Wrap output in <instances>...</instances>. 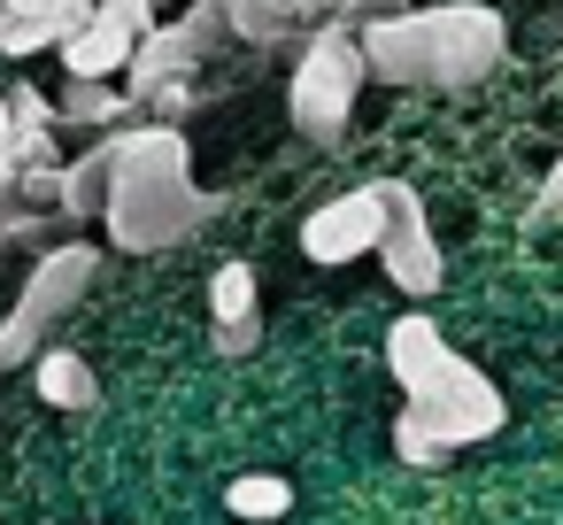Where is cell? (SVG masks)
Returning a JSON list of instances; mask_svg holds the SVG:
<instances>
[{
  "instance_id": "17",
  "label": "cell",
  "mask_w": 563,
  "mask_h": 525,
  "mask_svg": "<svg viewBox=\"0 0 563 525\" xmlns=\"http://www.w3.org/2000/svg\"><path fill=\"white\" fill-rule=\"evenodd\" d=\"M93 17H109L117 32H132V40H147L155 32V0H101Z\"/></svg>"
},
{
  "instance_id": "2",
  "label": "cell",
  "mask_w": 563,
  "mask_h": 525,
  "mask_svg": "<svg viewBox=\"0 0 563 525\" xmlns=\"http://www.w3.org/2000/svg\"><path fill=\"white\" fill-rule=\"evenodd\" d=\"M109 155H117V186H109L101 225H109V240H117L124 255H155V248L201 232V217L217 209V201L194 194V178H186V132H178V124L124 132V140H109Z\"/></svg>"
},
{
  "instance_id": "14",
  "label": "cell",
  "mask_w": 563,
  "mask_h": 525,
  "mask_svg": "<svg viewBox=\"0 0 563 525\" xmlns=\"http://www.w3.org/2000/svg\"><path fill=\"white\" fill-rule=\"evenodd\" d=\"M109 186H117V155H109V147L78 155V163L63 171V217H101V209H109Z\"/></svg>"
},
{
  "instance_id": "11",
  "label": "cell",
  "mask_w": 563,
  "mask_h": 525,
  "mask_svg": "<svg viewBox=\"0 0 563 525\" xmlns=\"http://www.w3.org/2000/svg\"><path fill=\"white\" fill-rule=\"evenodd\" d=\"M132 32H117L109 17H86L70 40H63V63H70V78H117V70H132Z\"/></svg>"
},
{
  "instance_id": "7",
  "label": "cell",
  "mask_w": 563,
  "mask_h": 525,
  "mask_svg": "<svg viewBox=\"0 0 563 525\" xmlns=\"http://www.w3.org/2000/svg\"><path fill=\"white\" fill-rule=\"evenodd\" d=\"M386 240H378V263H386V278L409 294V302H424L432 286H440V240H432V217H424V201H417V186H401V178H386Z\"/></svg>"
},
{
  "instance_id": "21",
  "label": "cell",
  "mask_w": 563,
  "mask_h": 525,
  "mask_svg": "<svg viewBox=\"0 0 563 525\" xmlns=\"http://www.w3.org/2000/svg\"><path fill=\"white\" fill-rule=\"evenodd\" d=\"M548 201H555V209H563V163H555V171H548Z\"/></svg>"
},
{
  "instance_id": "6",
  "label": "cell",
  "mask_w": 563,
  "mask_h": 525,
  "mask_svg": "<svg viewBox=\"0 0 563 525\" xmlns=\"http://www.w3.org/2000/svg\"><path fill=\"white\" fill-rule=\"evenodd\" d=\"M386 217H394V209H386V186H355V194L309 209V225H301V255H309V263H355V255H378Z\"/></svg>"
},
{
  "instance_id": "1",
  "label": "cell",
  "mask_w": 563,
  "mask_h": 525,
  "mask_svg": "<svg viewBox=\"0 0 563 525\" xmlns=\"http://www.w3.org/2000/svg\"><path fill=\"white\" fill-rule=\"evenodd\" d=\"M386 371L401 379L394 456L417 463V471L448 463V456L471 448V440H494L501 417H509L501 386H494L471 356H455L432 317H394V332H386Z\"/></svg>"
},
{
  "instance_id": "4",
  "label": "cell",
  "mask_w": 563,
  "mask_h": 525,
  "mask_svg": "<svg viewBox=\"0 0 563 525\" xmlns=\"http://www.w3.org/2000/svg\"><path fill=\"white\" fill-rule=\"evenodd\" d=\"M363 70H371V55H363V32L355 24H324L301 47V63H294V124L317 147H332L347 132V109L363 94Z\"/></svg>"
},
{
  "instance_id": "9",
  "label": "cell",
  "mask_w": 563,
  "mask_h": 525,
  "mask_svg": "<svg viewBox=\"0 0 563 525\" xmlns=\"http://www.w3.org/2000/svg\"><path fill=\"white\" fill-rule=\"evenodd\" d=\"M209 317H217V348L224 356H247L263 340V317H255V271L247 263H224L209 278Z\"/></svg>"
},
{
  "instance_id": "18",
  "label": "cell",
  "mask_w": 563,
  "mask_h": 525,
  "mask_svg": "<svg viewBox=\"0 0 563 525\" xmlns=\"http://www.w3.org/2000/svg\"><path fill=\"white\" fill-rule=\"evenodd\" d=\"M409 0H340V17H401Z\"/></svg>"
},
{
  "instance_id": "22",
  "label": "cell",
  "mask_w": 563,
  "mask_h": 525,
  "mask_svg": "<svg viewBox=\"0 0 563 525\" xmlns=\"http://www.w3.org/2000/svg\"><path fill=\"white\" fill-rule=\"evenodd\" d=\"M0 47H9V9H0Z\"/></svg>"
},
{
  "instance_id": "19",
  "label": "cell",
  "mask_w": 563,
  "mask_h": 525,
  "mask_svg": "<svg viewBox=\"0 0 563 525\" xmlns=\"http://www.w3.org/2000/svg\"><path fill=\"white\" fill-rule=\"evenodd\" d=\"M147 109H163V117H186V109H194V94H186V86H178V78H170V86H163V94H155V101H147Z\"/></svg>"
},
{
  "instance_id": "5",
  "label": "cell",
  "mask_w": 563,
  "mask_h": 525,
  "mask_svg": "<svg viewBox=\"0 0 563 525\" xmlns=\"http://www.w3.org/2000/svg\"><path fill=\"white\" fill-rule=\"evenodd\" d=\"M432 32H440V63H432L440 94H463V86H478L501 63V17L486 9V0H440Z\"/></svg>"
},
{
  "instance_id": "8",
  "label": "cell",
  "mask_w": 563,
  "mask_h": 525,
  "mask_svg": "<svg viewBox=\"0 0 563 525\" xmlns=\"http://www.w3.org/2000/svg\"><path fill=\"white\" fill-rule=\"evenodd\" d=\"M363 55H371V78H386V86H432V63H440L432 9L371 17V24H363Z\"/></svg>"
},
{
  "instance_id": "12",
  "label": "cell",
  "mask_w": 563,
  "mask_h": 525,
  "mask_svg": "<svg viewBox=\"0 0 563 525\" xmlns=\"http://www.w3.org/2000/svg\"><path fill=\"white\" fill-rule=\"evenodd\" d=\"M32 371H40V402H47V409H93V402H101V379H93V363H86L78 348H55V340H47Z\"/></svg>"
},
{
  "instance_id": "13",
  "label": "cell",
  "mask_w": 563,
  "mask_h": 525,
  "mask_svg": "<svg viewBox=\"0 0 563 525\" xmlns=\"http://www.w3.org/2000/svg\"><path fill=\"white\" fill-rule=\"evenodd\" d=\"M224 510H232L240 525H271V517L294 510V479H278V471H240V479L224 486Z\"/></svg>"
},
{
  "instance_id": "10",
  "label": "cell",
  "mask_w": 563,
  "mask_h": 525,
  "mask_svg": "<svg viewBox=\"0 0 563 525\" xmlns=\"http://www.w3.org/2000/svg\"><path fill=\"white\" fill-rule=\"evenodd\" d=\"M194 55H201V32H194V24H178V32H147V40L132 47V78H124V94H132V101H155Z\"/></svg>"
},
{
  "instance_id": "20",
  "label": "cell",
  "mask_w": 563,
  "mask_h": 525,
  "mask_svg": "<svg viewBox=\"0 0 563 525\" xmlns=\"http://www.w3.org/2000/svg\"><path fill=\"white\" fill-rule=\"evenodd\" d=\"M294 17H324V9H340V0H286Z\"/></svg>"
},
{
  "instance_id": "15",
  "label": "cell",
  "mask_w": 563,
  "mask_h": 525,
  "mask_svg": "<svg viewBox=\"0 0 563 525\" xmlns=\"http://www.w3.org/2000/svg\"><path fill=\"white\" fill-rule=\"evenodd\" d=\"M224 24H232L240 40H255V47H286L301 17L286 9V0H224Z\"/></svg>"
},
{
  "instance_id": "3",
  "label": "cell",
  "mask_w": 563,
  "mask_h": 525,
  "mask_svg": "<svg viewBox=\"0 0 563 525\" xmlns=\"http://www.w3.org/2000/svg\"><path fill=\"white\" fill-rule=\"evenodd\" d=\"M93 271H101V255H93L86 240H63L55 255H40V263H32V278H24L16 309L0 317V371L40 363V348H47V340H55V325L78 309V294L93 286Z\"/></svg>"
},
{
  "instance_id": "16",
  "label": "cell",
  "mask_w": 563,
  "mask_h": 525,
  "mask_svg": "<svg viewBox=\"0 0 563 525\" xmlns=\"http://www.w3.org/2000/svg\"><path fill=\"white\" fill-rule=\"evenodd\" d=\"M132 109V94H109V78H78L63 94V124H117Z\"/></svg>"
}]
</instances>
